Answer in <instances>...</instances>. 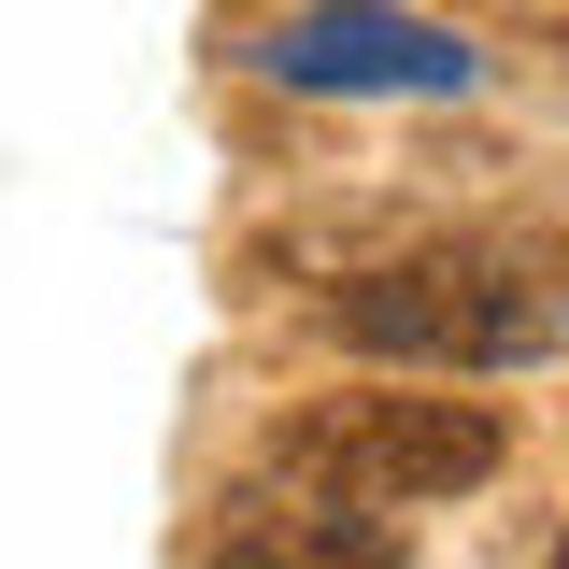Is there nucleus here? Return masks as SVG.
<instances>
[{
	"mask_svg": "<svg viewBox=\"0 0 569 569\" xmlns=\"http://www.w3.org/2000/svg\"><path fill=\"white\" fill-rule=\"evenodd\" d=\"M328 328L356 356H399V370H527L569 342V271L527 257H399V271H356L328 299Z\"/></svg>",
	"mask_w": 569,
	"mask_h": 569,
	"instance_id": "f257e3e1",
	"label": "nucleus"
},
{
	"mask_svg": "<svg viewBox=\"0 0 569 569\" xmlns=\"http://www.w3.org/2000/svg\"><path fill=\"white\" fill-rule=\"evenodd\" d=\"M512 456V427L485 399H313L284 427V485L342 498V512H427V498H470Z\"/></svg>",
	"mask_w": 569,
	"mask_h": 569,
	"instance_id": "f03ea898",
	"label": "nucleus"
},
{
	"mask_svg": "<svg viewBox=\"0 0 569 569\" xmlns=\"http://www.w3.org/2000/svg\"><path fill=\"white\" fill-rule=\"evenodd\" d=\"M242 58L271 71V86H313V100H456L485 71L441 14H399V0H299Z\"/></svg>",
	"mask_w": 569,
	"mask_h": 569,
	"instance_id": "7ed1b4c3",
	"label": "nucleus"
}]
</instances>
